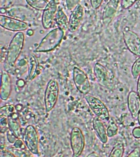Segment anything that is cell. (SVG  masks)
I'll return each mask as SVG.
<instances>
[{"instance_id":"9c48e42d","label":"cell","mask_w":140,"mask_h":157,"mask_svg":"<svg viewBox=\"0 0 140 157\" xmlns=\"http://www.w3.org/2000/svg\"><path fill=\"white\" fill-rule=\"evenodd\" d=\"M0 25L3 29L12 32H22L29 27L25 22L2 15H0Z\"/></svg>"},{"instance_id":"ba28073f","label":"cell","mask_w":140,"mask_h":157,"mask_svg":"<svg viewBox=\"0 0 140 157\" xmlns=\"http://www.w3.org/2000/svg\"><path fill=\"white\" fill-rule=\"evenodd\" d=\"M58 9V0H50L48 5L43 11L41 24L45 29H48L52 27L54 20H55L56 13Z\"/></svg>"},{"instance_id":"7402d4cb","label":"cell","mask_w":140,"mask_h":157,"mask_svg":"<svg viewBox=\"0 0 140 157\" xmlns=\"http://www.w3.org/2000/svg\"><path fill=\"white\" fill-rule=\"evenodd\" d=\"M124 146L122 144H120L112 149L109 157H122L124 154Z\"/></svg>"},{"instance_id":"30bf717a","label":"cell","mask_w":140,"mask_h":157,"mask_svg":"<svg viewBox=\"0 0 140 157\" xmlns=\"http://www.w3.org/2000/svg\"><path fill=\"white\" fill-rule=\"evenodd\" d=\"M123 39L126 46L133 55L140 56V38L135 33L131 30L123 32Z\"/></svg>"},{"instance_id":"2e32d148","label":"cell","mask_w":140,"mask_h":157,"mask_svg":"<svg viewBox=\"0 0 140 157\" xmlns=\"http://www.w3.org/2000/svg\"><path fill=\"white\" fill-rule=\"evenodd\" d=\"M8 117V126L10 130L15 135L20 138L21 137V126L18 117L15 113H13Z\"/></svg>"},{"instance_id":"7a4b0ae2","label":"cell","mask_w":140,"mask_h":157,"mask_svg":"<svg viewBox=\"0 0 140 157\" xmlns=\"http://www.w3.org/2000/svg\"><path fill=\"white\" fill-rule=\"evenodd\" d=\"M25 36L23 33L18 32L11 40L7 49L6 61L11 67L14 66L22 52L24 45Z\"/></svg>"},{"instance_id":"e575fe53","label":"cell","mask_w":140,"mask_h":157,"mask_svg":"<svg viewBox=\"0 0 140 157\" xmlns=\"http://www.w3.org/2000/svg\"><path fill=\"white\" fill-rule=\"evenodd\" d=\"M137 93L140 98V75L138 77V84H137Z\"/></svg>"},{"instance_id":"277c9868","label":"cell","mask_w":140,"mask_h":157,"mask_svg":"<svg viewBox=\"0 0 140 157\" xmlns=\"http://www.w3.org/2000/svg\"><path fill=\"white\" fill-rule=\"evenodd\" d=\"M70 142L72 157H79L84 150L85 141L83 132L79 127H74L72 129L70 134Z\"/></svg>"},{"instance_id":"d6a6232c","label":"cell","mask_w":140,"mask_h":157,"mask_svg":"<svg viewBox=\"0 0 140 157\" xmlns=\"http://www.w3.org/2000/svg\"><path fill=\"white\" fill-rule=\"evenodd\" d=\"M128 157H140V149L139 148H136L133 151L128 155Z\"/></svg>"},{"instance_id":"f546056e","label":"cell","mask_w":140,"mask_h":157,"mask_svg":"<svg viewBox=\"0 0 140 157\" xmlns=\"http://www.w3.org/2000/svg\"><path fill=\"white\" fill-rule=\"evenodd\" d=\"M25 144V143H24ZM24 144L23 143V141L20 139H18L16 140V141L14 144V147L16 149H23L24 150L26 149V145H24Z\"/></svg>"},{"instance_id":"ac0fdd59","label":"cell","mask_w":140,"mask_h":157,"mask_svg":"<svg viewBox=\"0 0 140 157\" xmlns=\"http://www.w3.org/2000/svg\"><path fill=\"white\" fill-rule=\"evenodd\" d=\"M55 21L58 25V27L66 30L68 29L69 21L66 15L64 12L63 10L60 9H58L55 17Z\"/></svg>"},{"instance_id":"8992f818","label":"cell","mask_w":140,"mask_h":157,"mask_svg":"<svg viewBox=\"0 0 140 157\" xmlns=\"http://www.w3.org/2000/svg\"><path fill=\"white\" fill-rule=\"evenodd\" d=\"M88 105L95 116L102 121H109V112L107 107L101 101L95 97L87 96L85 97Z\"/></svg>"},{"instance_id":"8d00e7d4","label":"cell","mask_w":140,"mask_h":157,"mask_svg":"<svg viewBox=\"0 0 140 157\" xmlns=\"http://www.w3.org/2000/svg\"><path fill=\"white\" fill-rule=\"evenodd\" d=\"M26 34H27V35H28L29 36H32L34 35V31L33 30H32V29H29V30H27V32H26Z\"/></svg>"},{"instance_id":"83f0119b","label":"cell","mask_w":140,"mask_h":157,"mask_svg":"<svg viewBox=\"0 0 140 157\" xmlns=\"http://www.w3.org/2000/svg\"><path fill=\"white\" fill-rule=\"evenodd\" d=\"M23 149H13L12 152L14 154V155L17 157H31L32 155L27 154V151H24L22 150Z\"/></svg>"},{"instance_id":"74e56055","label":"cell","mask_w":140,"mask_h":157,"mask_svg":"<svg viewBox=\"0 0 140 157\" xmlns=\"http://www.w3.org/2000/svg\"><path fill=\"white\" fill-rule=\"evenodd\" d=\"M87 157H98V155H97V154L95 153H91V154H89Z\"/></svg>"},{"instance_id":"f35d334b","label":"cell","mask_w":140,"mask_h":157,"mask_svg":"<svg viewBox=\"0 0 140 157\" xmlns=\"http://www.w3.org/2000/svg\"><path fill=\"white\" fill-rule=\"evenodd\" d=\"M138 124L140 125V110L138 112Z\"/></svg>"},{"instance_id":"484cf974","label":"cell","mask_w":140,"mask_h":157,"mask_svg":"<svg viewBox=\"0 0 140 157\" xmlns=\"http://www.w3.org/2000/svg\"><path fill=\"white\" fill-rule=\"evenodd\" d=\"M81 0H66L67 7L69 11H72L79 5Z\"/></svg>"},{"instance_id":"6da1fadb","label":"cell","mask_w":140,"mask_h":157,"mask_svg":"<svg viewBox=\"0 0 140 157\" xmlns=\"http://www.w3.org/2000/svg\"><path fill=\"white\" fill-rule=\"evenodd\" d=\"M64 36L65 30L60 28L58 27L50 30L41 39L35 52H48L53 51L61 44Z\"/></svg>"},{"instance_id":"d6986e66","label":"cell","mask_w":140,"mask_h":157,"mask_svg":"<svg viewBox=\"0 0 140 157\" xmlns=\"http://www.w3.org/2000/svg\"><path fill=\"white\" fill-rule=\"evenodd\" d=\"M26 2L33 9L44 11L49 1L48 0H26Z\"/></svg>"},{"instance_id":"e0dca14e","label":"cell","mask_w":140,"mask_h":157,"mask_svg":"<svg viewBox=\"0 0 140 157\" xmlns=\"http://www.w3.org/2000/svg\"><path fill=\"white\" fill-rule=\"evenodd\" d=\"M94 73L100 84L106 85L108 81L109 74L106 68L99 63H97L94 67Z\"/></svg>"},{"instance_id":"5bb4252c","label":"cell","mask_w":140,"mask_h":157,"mask_svg":"<svg viewBox=\"0 0 140 157\" xmlns=\"http://www.w3.org/2000/svg\"><path fill=\"white\" fill-rule=\"evenodd\" d=\"M128 109L131 115L134 118H137L140 110V98L135 91H131L128 97Z\"/></svg>"},{"instance_id":"1f68e13d","label":"cell","mask_w":140,"mask_h":157,"mask_svg":"<svg viewBox=\"0 0 140 157\" xmlns=\"http://www.w3.org/2000/svg\"><path fill=\"white\" fill-rule=\"evenodd\" d=\"M1 157H15L16 156L11 151H9L7 150H1Z\"/></svg>"},{"instance_id":"4fadbf2b","label":"cell","mask_w":140,"mask_h":157,"mask_svg":"<svg viewBox=\"0 0 140 157\" xmlns=\"http://www.w3.org/2000/svg\"><path fill=\"white\" fill-rule=\"evenodd\" d=\"M12 80L9 74L5 71H2L0 93L1 100L6 101L9 98L12 90Z\"/></svg>"},{"instance_id":"ab89813d","label":"cell","mask_w":140,"mask_h":157,"mask_svg":"<svg viewBox=\"0 0 140 157\" xmlns=\"http://www.w3.org/2000/svg\"><path fill=\"white\" fill-rule=\"evenodd\" d=\"M109 1V0H104V1L106 2H108Z\"/></svg>"},{"instance_id":"9a60e30c","label":"cell","mask_w":140,"mask_h":157,"mask_svg":"<svg viewBox=\"0 0 140 157\" xmlns=\"http://www.w3.org/2000/svg\"><path fill=\"white\" fill-rule=\"evenodd\" d=\"M93 128L99 140L103 144L107 143L108 137L107 129L102 122V120L97 117L95 118L93 121Z\"/></svg>"},{"instance_id":"7c38bea8","label":"cell","mask_w":140,"mask_h":157,"mask_svg":"<svg viewBox=\"0 0 140 157\" xmlns=\"http://www.w3.org/2000/svg\"><path fill=\"white\" fill-rule=\"evenodd\" d=\"M120 0H109L104 7L103 13V22L104 25H109L115 18L118 10Z\"/></svg>"},{"instance_id":"8fae6325","label":"cell","mask_w":140,"mask_h":157,"mask_svg":"<svg viewBox=\"0 0 140 157\" xmlns=\"http://www.w3.org/2000/svg\"><path fill=\"white\" fill-rule=\"evenodd\" d=\"M84 18V9L79 4L72 11L69 20L68 29L71 33L77 31Z\"/></svg>"},{"instance_id":"4dcf8cb0","label":"cell","mask_w":140,"mask_h":157,"mask_svg":"<svg viewBox=\"0 0 140 157\" xmlns=\"http://www.w3.org/2000/svg\"><path fill=\"white\" fill-rule=\"evenodd\" d=\"M103 0H90V3L94 9H98L103 3Z\"/></svg>"},{"instance_id":"f1b7e54d","label":"cell","mask_w":140,"mask_h":157,"mask_svg":"<svg viewBox=\"0 0 140 157\" xmlns=\"http://www.w3.org/2000/svg\"><path fill=\"white\" fill-rule=\"evenodd\" d=\"M7 138L8 141L11 144H14L15 142L18 138L11 130H10L9 128L7 131Z\"/></svg>"},{"instance_id":"ffe728a7","label":"cell","mask_w":140,"mask_h":157,"mask_svg":"<svg viewBox=\"0 0 140 157\" xmlns=\"http://www.w3.org/2000/svg\"><path fill=\"white\" fill-rule=\"evenodd\" d=\"M29 63L30 67L29 69V80H32L36 76L38 69V63L36 58L33 56H31Z\"/></svg>"},{"instance_id":"5b68a950","label":"cell","mask_w":140,"mask_h":157,"mask_svg":"<svg viewBox=\"0 0 140 157\" xmlns=\"http://www.w3.org/2000/svg\"><path fill=\"white\" fill-rule=\"evenodd\" d=\"M23 140L28 150L32 154L39 155V138L37 132L33 125H29L25 128Z\"/></svg>"},{"instance_id":"836d02e7","label":"cell","mask_w":140,"mask_h":157,"mask_svg":"<svg viewBox=\"0 0 140 157\" xmlns=\"http://www.w3.org/2000/svg\"><path fill=\"white\" fill-rule=\"evenodd\" d=\"M132 134L135 138H140V127H138L134 128Z\"/></svg>"},{"instance_id":"3957f363","label":"cell","mask_w":140,"mask_h":157,"mask_svg":"<svg viewBox=\"0 0 140 157\" xmlns=\"http://www.w3.org/2000/svg\"><path fill=\"white\" fill-rule=\"evenodd\" d=\"M59 89L58 82L52 79L47 84L44 94V103L46 112L52 111L56 105L59 97Z\"/></svg>"},{"instance_id":"d4e9b609","label":"cell","mask_w":140,"mask_h":157,"mask_svg":"<svg viewBox=\"0 0 140 157\" xmlns=\"http://www.w3.org/2000/svg\"><path fill=\"white\" fill-rule=\"evenodd\" d=\"M0 124H1V132L4 129L5 132H7L9 127H7L8 125V117L7 116L4 115H1L0 117Z\"/></svg>"},{"instance_id":"603a6c76","label":"cell","mask_w":140,"mask_h":157,"mask_svg":"<svg viewBox=\"0 0 140 157\" xmlns=\"http://www.w3.org/2000/svg\"><path fill=\"white\" fill-rule=\"evenodd\" d=\"M131 72L135 79L140 75V57L133 63L132 67Z\"/></svg>"},{"instance_id":"d590c367","label":"cell","mask_w":140,"mask_h":157,"mask_svg":"<svg viewBox=\"0 0 140 157\" xmlns=\"http://www.w3.org/2000/svg\"><path fill=\"white\" fill-rule=\"evenodd\" d=\"M16 84H17L19 87H21V88H22V87L24 86V85H25V81H24L23 79L22 80L21 83H20V82H19L18 81L16 82Z\"/></svg>"},{"instance_id":"4316f807","label":"cell","mask_w":140,"mask_h":157,"mask_svg":"<svg viewBox=\"0 0 140 157\" xmlns=\"http://www.w3.org/2000/svg\"><path fill=\"white\" fill-rule=\"evenodd\" d=\"M137 1V0H122L121 6L123 9L126 10L129 9Z\"/></svg>"},{"instance_id":"44dd1931","label":"cell","mask_w":140,"mask_h":157,"mask_svg":"<svg viewBox=\"0 0 140 157\" xmlns=\"http://www.w3.org/2000/svg\"><path fill=\"white\" fill-rule=\"evenodd\" d=\"M118 132V127L113 118L110 117L108 127L107 128V134L108 137H113L117 135Z\"/></svg>"},{"instance_id":"52a82bcc","label":"cell","mask_w":140,"mask_h":157,"mask_svg":"<svg viewBox=\"0 0 140 157\" xmlns=\"http://www.w3.org/2000/svg\"><path fill=\"white\" fill-rule=\"evenodd\" d=\"M72 77L74 84L80 93L87 94L90 92L91 86L86 74L80 69L74 67Z\"/></svg>"},{"instance_id":"cb8c5ba5","label":"cell","mask_w":140,"mask_h":157,"mask_svg":"<svg viewBox=\"0 0 140 157\" xmlns=\"http://www.w3.org/2000/svg\"><path fill=\"white\" fill-rule=\"evenodd\" d=\"M14 106L13 105H7L3 106L1 107V115H4L9 117L13 114V113L14 111Z\"/></svg>"}]
</instances>
